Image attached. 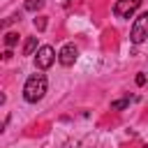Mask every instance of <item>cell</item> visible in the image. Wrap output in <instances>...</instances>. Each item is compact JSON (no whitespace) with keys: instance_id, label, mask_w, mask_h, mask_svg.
Returning <instances> with one entry per match:
<instances>
[{"instance_id":"5b68a950","label":"cell","mask_w":148,"mask_h":148,"mask_svg":"<svg viewBox=\"0 0 148 148\" xmlns=\"http://www.w3.org/2000/svg\"><path fill=\"white\" fill-rule=\"evenodd\" d=\"M76 56H79V49H76L74 44H65V46L60 49V53H58V62L65 65V67H69V65L76 62Z\"/></svg>"},{"instance_id":"30bf717a","label":"cell","mask_w":148,"mask_h":148,"mask_svg":"<svg viewBox=\"0 0 148 148\" xmlns=\"http://www.w3.org/2000/svg\"><path fill=\"white\" fill-rule=\"evenodd\" d=\"M134 81H136V86H146V83H148L146 74H136V79H134Z\"/></svg>"},{"instance_id":"8992f818","label":"cell","mask_w":148,"mask_h":148,"mask_svg":"<svg viewBox=\"0 0 148 148\" xmlns=\"http://www.w3.org/2000/svg\"><path fill=\"white\" fill-rule=\"evenodd\" d=\"M130 102H132V97H130V95H125L123 99L111 102V111H123V109H127V106H130Z\"/></svg>"},{"instance_id":"3957f363","label":"cell","mask_w":148,"mask_h":148,"mask_svg":"<svg viewBox=\"0 0 148 148\" xmlns=\"http://www.w3.org/2000/svg\"><path fill=\"white\" fill-rule=\"evenodd\" d=\"M139 7H141V0H116L113 14H116L118 18H130Z\"/></svg>"},{"instance_id":"52a82bcc","label":"cell","mask_w":148,"mask_h":148,"mask_svg":"<svg viewBox=\"0 0 148 148\" xmlns=\"http://www.w3.org/2000/svg\"><path fill=\"white\" fill-rule=\"evenodd\" d=\"M37 49V37H28V42L23 44V56H32Z\"/></svg>"},{"instance_id":"277c9868","label":"cell","mask_w":148,"mask_h":148,"mask_svg":"<svg viewBox=\"0 0 148 148\" xmlns=\"http://www.w3.org/2000/svg\"><path fill=\"white\" fill-rule=\"evenodd\" d=\"M53 60H56V51H53V46H39L37 49V56H35V65H37V69H49L51 65H53Z\"/></svg>"},{"instance_id":"6da1fadb","label":"cell","mask_w":148,"mask_h":148,"mask_svg":"<svg viewBox=\"0 0 148 148\" xmlns=\"http://www.w3.org/2000/svg\"><path fill=\"white\" fill-rule=\"evenodd\" d=\"M44 92H46V76L44 74H30L28 81H25V86H23L25 102L35 104V102H39L44 97Z\"/></svg>"},{"instance_id":"9c48e42d","label":"cell","mask_w":148,"mask_h":148,"mask_svg":"<svg viewBox=\"0 0 148 148\" xmlns=\"http://www.w3.org/2000/svg\"><path fill=\"white\" fill-rule=\"evenodd\" d=\"M16 42H18V32H7V35H5V44H7V49L16 46Z\"/></svg>"},{"instance_id":"8fae6325","label":"cell","mask_w":148,"mask_h":148,"mask_svg":"<svg viewBox=\"0 0 148 148\" xmlns=\"http://www.w3.org/2000/svg\"><path fill=\"white\" fill-rule=\"evenodd\" d=\"M146 79H148V74H146Z\"/></svg>"},{"instance_id":"ba28073f","label":"cell","mask_w":148,"mask_h":148,"mask_svg":"<svg viewBox=\"0 0 148 148\" xmlns=\"http://www.w3.org/2000/svg\"><path fill=\"white\" fill-rule=\"evenodd\" d=\"M28 12H39L42 7H44V0H25V5H23Z\"/></svg>"},{"instance_id":"7a4b0ae2","label":"cell","mask_w":148,"mask_h":148,"mask_svg":"<svg viewBox=\"0 0 148 148\" xmlns=\"http://www.w3.org/2000/svg\"><path fill=\"white\" fill-rule=\"evenodd\" d=\"M148 39V12L139 14L132 23V30H130V42L132 44H141Z\"/></svg>"}]
</instances>
